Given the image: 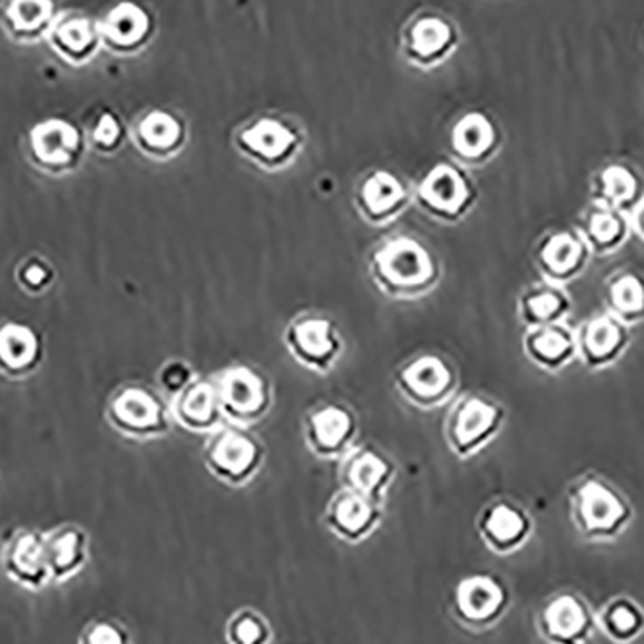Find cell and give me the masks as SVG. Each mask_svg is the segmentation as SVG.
Instances as JSON below:
<instances>
[{
  "mask_svg": "<svg viewBox=\"0 0 644 644\" xmlns=\"http://www.w3.org/2000/svg\"><path fill=\"white\" fill-rule=\"evenodd\" d=\"M369 273L374 286L392 300H419L440 280V263L429 245L413 236H392L372 251Z\"/></svg>",
  "mask_w": 644,
  "mask_h": 644,
  "instance_id": "cell-1",
  "label": "cell"
},
{
  "mask_svg": "<svg viewBox=\"0 0 644 644\" xmlns=\"http://www.w3.org/2000/svg\"><path fill=\"white\" fill-rule=\"evenodd\" d=\"M569 516L587 543H614L630 529L633 508L604 477L583 475L569 487Z\"/></svg>",
  "mask_w": 644,
  "mask_h": 644,
  "instance_id": "cell-2",
  "label": "cell"
},
{
  "mask_svg": "<svg viewBox=\"0 0 644 644\" xmlns=\"http://www.w3.org/2000/svg\"><path fill=\"white\" fill-rule=\"evenodd\" d=\"M107 421L113 429L134 440H155L173 429L170 401L145 384H124L107 403Z\"/></svg>",
  "mask_w": 644,
  "mask_h": 644,
  "instance_id": "cell-3",
  "label": "cell"
},
{
  "mask_svg": "<svg viewBox=\"0 0 644 644\" xmlns=\"http://www.w3.org/2000/svg\"><path fill=\"white\" fill-rule=\"evenodd\" d=\"M203 459L216 480L228 487H244L261 471L265 448L245 427L230 422L208 435Z\"/></svg>",
  "mask_w": 644,
  "mask_h": 644,
  "instance_id": "cell-4",
  "label": "cell"
},
{
  "mask_svg": "<svg viewBox=\"0 0 644 644\" xmlns=\"http://www.w3.org/2000/svg\"><path fill=\"white\" fill-rule=\"evenodd\" d=\"M504 421L506 411L498 401L480 394L461 396L446 417V442L459 459L471 458L500 435Z\"/></svg>",
  "mask_w": 644,
  "mask_h": 644,
  "instance_id": "cell-5",
  "label": "cell"
},
{
  "mask_svg": "<svg viewBox=\"0 0 644 644\" xmlns=\"http://www.w3.org/2000/svg\"><path fill=\"white\" fill-rule=\"evenodd\" d=\"M451 614L466 630H492L511 606L509 587L492 573H469L451 591Z\"/></svg>",
  "mask_w": 644,
  "mask_h": 644,
  "instance_id": "cell-6",
  "label": "cell"
},
{
  "mask_svg": "<svg viewBox=\"0 0 644 644\" xmlns=\"http://www.w3.org/2000/svg\"><path fill=\"white\" fill-rule=\"evenodd\" d=\"M224 419L250 427L273 408V388L263 372L250 365H232L215 379Z\"/></svg>",
  "mask_w": 644,
  "mask_h": 644,
  "instance_id": "cell-7",
  "label": "cell"
},
{
  "mask_svg": "<svg viewBox=\"0 0 644 644\" xmlns=\"http://www.w3.org/2000/svg\"><path fill=\"white\" fill-rule=\"evenodd\" d=\"M477 189L458 166L440 163L416 187L417 205L440 223H459L477 203Z\"/></svg>",
  "mask_w": 644,
  "mask_h": 644,
  "instance_id": "cell-8",
  "label": "cell"
},
{
  "mask_svg": "<svg viewBox=\"0 0 644 644\" xmlns=\"http://www.w3.org/2000/svg\"><path fill=\"white\" fill-rule=\"evenodd\" d=\"M396 388L411 406L437 409L458 390V371L440 353H419L396 371Z\"/></svg>",
  "mask_w": 644,
  "mask_h": 644,
  "instance_id": "cell-9",
  "label": "cell"
},
{
  "mask_svg": "<svg viewBox=\"0 0 644 644\" xmlns=\"http://www.w3.org/2000/svg\"><path fill=\"white\" fill-rule=\"evenodd\" d=\"M535 630L546 644H588L596 631V614L587 598L559 591L537 609Z\"/></svg>",
  "mask_w": 644,
  "mask_h": 644,
  "instance_id": "cell-10",
  "label": "cell"
},
{
  "mask_svg": "<svg viewBox=\"0 0 644 644\" xmlns=\"http://www.w3.org/2000/svg\"><path fill=\"white\" fill-rule=\"evenodd\" d=\"M284 344L300 365L316 372L332 371L344 350L336 322L316 313L290 321L284 332Z\"/></svg>",
  "mask_w": 644,
  "mask_h": 644,
  "instance_id": "cell-11",
  "label": "cell"
},
{
  "mask_svg": "<svg viewBox=\"0 0 644 644\" xmlns=\"http://www.w3.org/2000/svg\"><path fill=\"white\" fill-rule=\"evenodd\" d=\"M28 150L39 170L65 176L78 168L86 142L76 124L65 118H47L29 129Z\"/></svg>",
  "mask_w": 644,
  "mask_h": 644,
  "instance_id": "cell-12",
  "label": "cell"
},
{
  "mask_svg": "<svg viewBox=\"0 0 644 644\" xmlns=\"http://www.w3.org/2000/svg\"><path fill=\"white\" fill-rule=\"evenodd\" d=\"M585 240L577 228H556L546 232L533 251V261L545 282L567 286L587 271L591 261Z\"/></svg>",
  "mask_w": 644,
  "mask_h": 644,
  "instance_id": "cell-13",
  "label": "cell"
},
{
  "mask_svg": "<svg viewBox=\"0 0 644 644\" xmlns=\"http://www.w3.org/2000/svg\"><path fill=\"white\" fill-rule=\"evenodd\" d=\"M0 567L10 583L28 593H41L50 587L52 579L45 550L43 530H14L0 550Z\"/></svg>",
  "mask_w": 644,
  "mask_h": 644,
  "instance_id": "cell-14",
  "label": "cell"
},
{
  "mask_svg": "<svg viewBox=\"0 0 644 644\" xmlns=\"http://www.w3.org/2000/svg\"><path fill=\"white\" fill-rule=\"evenodd\" d=\"M477 533L488 550L496 556H514L529 543L535 523L529 511L516 501H490L477 517Z\"/></svg>",
  "mask_w": 644,
  "mask_h": 644,
  "instance_id": "cell-15",
  "label": "cell"
},
{
  "mask_svg": "<svg viewBox=\"0 0 644 644\" xmlns=\"http://www.w3.org/2000/svg\"><path fill=\"white\" fill-rule=\"evenodd\" d=\"M305 442L316 458L342 459L355 448L358 419L350 408L324 401L305 416Z\"/></svg>",
  "mask_w": 644,
  "mask_h": 644,
  "instance_id": "cell-16",
  "label": "cell"
},
{
  "mask_svg": "<svg viewBox=\"0 0 644 644\" xmlns=\"http://www.w3.org/2000/svg\"><path fill=\"white\" fill-rule=\"evenodd\" d=\"M384 517V504L340 488L324 509V527L348 545H359L374 535Z\"/></svg>",
  "mask_w": 644,
  "mask_h": 644,
  "instance_id": "cell-17",
  "label": "cell"
},
{
  "mask_svg": "<svg viewBox=\"0 0 644 644\" xmlns=\"http://www.w3.org/2000/svg\"><path fill=\"white\" fill-rule=\"evenodd\" d=\"M575 340L577 358H580L588 369L602 371L625 355L631 344V332L627 324L604 311L580 322L575 329Z\"/></svg>",
  "mask_w": 644,
  "mask_h": 644,
  "instance_id": "cell-18",
  "label": "cell"
},
{
  "mask_svg": "<svg viewBox=\"0 0 644 644\" xmlns=\"http://www.w3.org/2000/svg\"><path fill=\"white\" fill-rule=\"evenodd\" d=\"M396 479V466L392 459L371 446H361L348 451L340 466L342 488L359 492L371 500L384 504L388 488Z\"/></svg>",
  "mask_w": 644,
  "mask_h": 644,
  "instance_id": "cell-19",
  "label": "cell"
},
{
  "mask_svg": "<svg viewBox=\"0 0 644 644\" xmlns=\"http://www.w3.org/2000/svg\"><path fill=\"white\" fill-rule=\"evenodd\" d=\"M409 201V189L396 174L374 170L359 182L353 203L365 223L387 226L406 211Z\"/></svg>",
  "mask_w": 644,
  "mask_h": 644,
  "instance_id": "cell-20",
  "label": "cell"
},
{
  "mask_svg": "<svg viewBox=\"0 0 644 644\" xmlns=\"http://www.w3.org/2000/svg\"><path fill=\"white\" fill-rule=\"evenodd\" d=\"M52 585L76 579L91 562V537L78 523H60L45 533Z\"/></svg>",
  "mask_w": 644,
  "mask_h": 644,
  "instance_id": "cell-21",
  "label": "cell"
},
{
  "mask_svg": "<svg viewBox=\"0 0 644 644\" xmlns=\"http://www.w3.org/2000/svg\"><path fill=\"white\" fill-rule=\"evenodd\" d=\"M174 421L187 432L211 435L223 427L224 413L218 400L215 379L195 377L182 392L170 400Z\"/></svg>",
  "mask_w": 644,
  "mask_h": 644,
  "instance_id": "cell-22",
  "label": "cell"
},
{
  "mask_svg": "<svg viewBox=\"0 0 644 644\" xmlns=\"http://www.w3.org/2000/svg\"><path fill=\"white\" fill-rule=\"evenodd\" d=\"M45 340L31 324L7 321L0 324V372L22 380L43 365Z\"/></svg>",
  "mask_w": 644,
  "mask_h": 644,
  "instance_id": "cell-23",
  "label": "cell"
},
{
  "mask_svg": "<svg viewBox=\"0 0 644 644\" xmlns=\"http://www.w3.org/2000/svg\"><path fill=\"white\" fill-rule=\"evenodd\" d=\"M300 137L294 129L274 118H263L240 134V147L247 157L266 168H280L294 158Z\"/></svg>",
  "mask_w": 644,
  "mask_h": 644,
  "instance_id": "cell-24",
  "label": "cell"
},
{
  "mask_svg": "<svg viewBox=\"0 0 644 644\" xmlns=\"http://www.w3.org/2000/svg\"><path fill=\"white\" fill-rule=\"evenodd\" d=\"M577 232L585 240L591 255L609 257L627 244L633 228L630 215L616 208L591 203L579 216Z\"/></svg>",
  "mask_w": 644,
  "mask_h": 644,
  "instance_id": "cell-25",
  "label": "cell"
},
{
  "mask_svg": "<svg viewBox=\"0 0 644 644\" xmlns=\"http://www.w3.org/2000/svg\"><path fill=\"white\" fill-rule=\"evenodd\" d=\"M523 351L533 365L546 372L564 371L577 358L575 329L567 322L525 330Z\"/></svg>",
  "mask_w": 644,
  "mask_h": 644,
  "instance_id": "cell-26",
  "label": "cell"
},
{
  "mask_svg": "<svg viewBox=\"0 0 644 644\" xmlns=\"http://www.w3.org/2000/svg\"><path fill=\"white\" fill-rule=\"evenodd\" d=\"M573 311L572 295L566 286L540 282L525 287L517 300V315L525 329H537L556 322H567Z\"/></svg>",
  "mask_w": 644,
  "mask_h": 644,
  "instance_id": "cell-27",
  "label": "cell"
},
{
  "mask_svg": "<svg viewBox=\"0 0 644 644\" xmlns=\"http://www.w3.org/2000/svg\"><path fill=\"white\" fill-rule=\"evenodd\" d=\"M643 197L641 179L630 166H604L591 184V203L616 208L625 215H631Z\"/></svg>",
  "mask_w": 644,
  "mask_h": 644,
  "instance_id": "cell-28",
  "label": "cell"
},
{
  "mask_svg": "<svg viewBox=\"0 0 644 644\" xmlns=\"http://www.w3.org/2000/svg\"><path fill=\"white\" fill-rule=\"evenodd\" d=\"M604 303L630 329L644 322V274L633 269L612 274L604 284Z\"/></svg>",
  "mask_w": 644,
  "mask_h": 644,
  "instance_id": "cell-29",
  "label": "cell"
},
{
  "mask_svg": "<svg viewBox=\"0 0 644 644\" xmlns=\"http://www.w3.org/2000/svg\"><path fill=\"white\" fill-rule=\"evenodd\" d=\"M596 630L612 643H635L644 635V608L631 596H614L596 614Z\"/></svg>",
  "mask_w": 644,
  "mask_h": 644,
  "instance_id": "cell-30",
  "label": "cell"
},
{
  "mask_svg": "<svg viewBox=\"0 0 644 644\" xmlns=\"http://www.w3.org/2000/svg\"><path fill=\"white\" fill-rule=\"evenodd\" d=\"M136 142L149 157H170L184 142V126L165 110H153L137 124Z\"/></svg>",
  "mask_w": 644,
  "mask_h": 644,
  "instance_id": "cell-31",
  "label": "cell"
},
{
  "mask_svg": "<svg viewBox=\"0 0 644 644\" xmlns=\"http://www.w3.org/2000/svg\"><path fill=\"white\" fill-rule=\"evenodd\" d=\"M496 129L479 113L464 116L451 131V149L466 163H480L495 150Z\"/></svg>",
  "mask_w": 644,
  "mask_h": 644,
  "instance_id": "cell-32",
  "label": "cell"
},
{
  "mask_svg": "<svg viewBox=\"0 0 644 644\" xmlns=\"http://www.w3.org/2000/svg\"><path fill=\"white\" fill-rule=\"evenodd\" d=\"M52 43L65 57L79 60L94 50L97 43V28L84 16H62L52 28Z\"/></svg>",
  "mask_w": 644,
  "mask_h": 644,
  "instance_id": "cell-33",
  "label": "cell"
},
{
  "mask_svg": "<svg viewBox=\"0 0 644 644\" xmlns=\"http://www.w3.org/2000/svg\"><path fill=\"white\" fill-rule=\"evenodd\" d=\"M147 29L149 18L144 10L131 2H123L115 10H110L100 31L108 43L115 47H131L144 39Z\"/></svg>",
  "mask_w": 644,
  "mask_h": 644,
  "instance_id": "cell-34",
  "label": "cell"
},
{
  "mask_svg": "<svg viewBox=\"0 0 644 644\" xmlns=\"http://www.w3.org/2000/svg\"><path fill=\"white\" fill-rule=\"evenodd\" d=\"M274 631L265 614L258 609L240 608L224 623L226 644H271Z\"/></svg>",
  "mask_w": 644,
  "mask_h": 644,
  "instance_id": "cell-35",
  "label": "cell"
},
{
  "mask_svg": "<svg viewBox=\"0 0 644 644\" xmlns=\"http://www.w3.org/2000/svg\"><path fill=\"white\" fill-rule=\"evenodd\" d=\"M7 16L16 33L33 36L50 22L52 0H10Z\"/></svg>",
  "mask_w": 644,
  "mask_h": 644,
  "instance_id": "cell-36",
  "label": "cell"
},
{
  "mask_svg": "<svg viewBox=\"0 0 644 644\" xmlns=\"http://www.w3.org/2000/svg\"><path fill=\"white\" fill-rule=\"evenodd\" d=\"M76 644H134L128 627L113 617H95L79 633Z\"/></svg>",
  "mask_w": 644,
  "mask_h": 644,
  "instance_id": "cell-37",
  "label": "cell"
},
{
  "mask_svg": "<svg viewBox=\"0 0 644 644\" xmlns=\"http://www.w3.org/2000/svg\"><path fill=\"white\" fill-rule=\"evenodd\" d=\"M55 279H57L55 266L50 265L47 258H23L16 269V280L28 294H45L52 286Z\"/></svg>",
  "mask_w": 644,
  "mask_h": 644,
  "instance_id": "cell-38",
  "label": "cell"
},
{
  "mask_svg": "<svg viewBox=\"0 0 644 644\" xmlns=\"http://www.w3.org/2000/svg\"><path fill=\"white\" fill-rule=\"evenodd\" d=\"M450 39V28L437 18H425L413 29V49L421 57H432L445 49Z\"/></svg>",
  "mask_w": 644,
  "mask_h": 644,
  "instance_id": "cell-39",
  "label": "cell"
},
{
  "mask_svg": "<svg viewBox=\"0 0 644 644\" xmlns=\"http://www.w3.org/2000/svg\"><path fill=\"white\" fill-rule=\"evenodd\" d=\"M123 142V126L113 113L99 116L91 129V144L100 153H113Z\"/></svg>",
  "mask_w": 644,
  "mask_h": 644,
  "instance_id": "cell-40",
  "label": "cell"
},
{
  "mask_svg": "<svg viewBox=\"0 0 644 644\" xmlns=\"http://www.w3.org/2000/svg\"><path fill=\"white\" fill-rule=\"evenodd\" d=\"M194 379L195 374L192 371V367L184 363V361H168L158 372V382H160V387H163L166 394L170 396V400Z\"/></svg>",
  "mask_w": 644,
  "mask_h": 644,
  "instance_id": "cell-41",
  "label": "cell"
},
{
  "mask_svg": "<svg viewBox=\"0 0 644 644\" xmlns=\"http://www.w3.org/2000/svg\"><path fill=\"white\" fill-rule=\"evenodd\" d=\"M631 228L637 234L644 242V197L638 203L637 207L633 208V213L630 215Z\"/></svg>",
  "mask_w": 644,
  "mask_h": 644,
  "instance_id": "cell-42",
  "label": "cell"
}]
</instances>
